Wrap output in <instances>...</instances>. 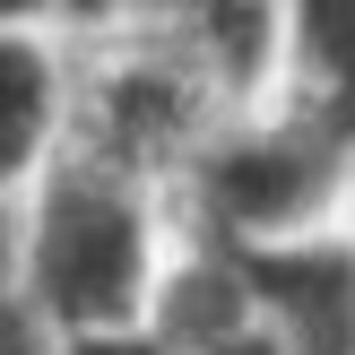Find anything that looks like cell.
<instances>
[{"label":"cell","instance_id":"obj_1","mask_svg":"<svg viewBox=\"0 0 355 355\" xmlns=\"http://www.w3.org/2000/svg\"><path fill=\"white\" fill-rule=\"evenodd\" d=\"M165 260H173L165 182H148L139 165L87 148V139H61L35 191L17 200L0 286L26 304L44 338H87V329L148 321Z\"/></svg>","mask_w":355,"mask_h":355},{"label":"cell","instance_id":"obj_2","mask_svg":"<svg viewBox=\"0 0 355 355\" xmlns=\"http://www.w3.org/2000/svg\"><path fill=\"white\" fill-rule=\"evenodd\" d=\"M347 191H355V139L329 130V121L304 113V104L260 96V104L217 113L200 139H191V156L165 182V208H173L182 234L252 243V234L338 225Z\"/></svg>","mask_w":355,"mask_h":355},{"label":"cell","instance_id":"obj_3","mask_svg":"<svg viewBox=\"0 0 355 355\" xmlns=\"http://www.w3.org/2000/svg\"><path fill=\"white\" fill-rule=\"evenodd\" d=\"M208 243L225 252L260 338L277 355H355V234H347V217L304 225V234H252V243L208 234Z\"/></svg>","mask_w":355,"mask_h":355},{"label":"cell","instance_id":"obj_4","mask_svg":"<svg viewBox=\"0 0 355 355\" xmlns=\"http://www.w3.org/2000/svg\"><path fill=\"white\" fill-rule=\"evenodd\" d=\"M69 130V52L61 26H17L0 35V269H9V225L35 173L52 165Z\"/></svg>","mask_w":355,"mask_h":355},{"label":"cell","instance_id":"obj_5","mask_svg":"<svg viewBox=\"0 0 355 355\" xmlns=\"http://www.w3.org/2000/svg\"><path fill=\"white\" fill-rule=\"evenodd\" d=\"M182 0H52V26L69 35H130V26H156L173 17Z\"/></svg>","mask_w":355,"mask_h":355},{"label":"cell","instance_id":"obj_6","mask_svg":"<svg viewBox=\"0 0 355 355\" xmlns=\"http://www.w3.org/2000/svg\"><path fill=\"white\" fill-rule=\"evenodd\" d=\"M0 355H52V338L26 321V304H17L9 286H0Z\"/></svg>","mask_w":355,"mask_h":355},{"label":"cell","instance_id":"obj_7","mask_svg":"<svg viewBox=\"0 0 355 355\" xmlns=\"http://www.w3.org/2000/svg\"><path fill=\"white\" fill-rule=\"evenodd\" d=\"M17 26H52V0H0V35Z\"/></svg>","mask_w":355,"mask_h":355}]
</instances>
